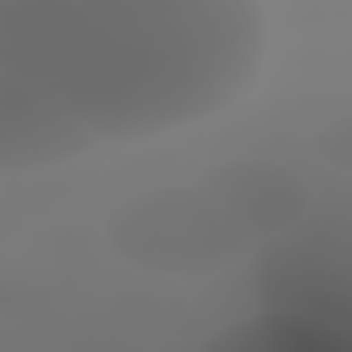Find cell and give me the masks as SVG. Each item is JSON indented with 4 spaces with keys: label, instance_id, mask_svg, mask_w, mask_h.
<instances>
[{
    "label": "cell",
    "instance_id": "cell-1",
    "mask_svg": "<svg viewBox=\"0 0 352 352\" xmlns=\"http://www.w3.org/2000/svg\"><path fill=\"white\" fill-rule=\"evenodd\" d=\"M264 66V0H0V176L198 132Z\"/></svg>",
    "mask_w": 352,
    "mask_h": 352
},
{
    "label": "cell",
    "instance_id": "cell-2",
    "mask_svg": "<svg viewBox=\"0 0 352 352\" xmlns=\"http://www.w3.org/2000/svg\"><path fill=\"white\" fill-rule=\"evenodd\" d=\"M308 214V182L280 160H226L187 182L126 192L104 214V248L132 275H226Z\"/></svg>",
    "mask_w": 352,
    "mask_h": 352
},
{
    "label": "cell",
    "instance_id": "cell-3",
    "mask_svg": "<svg viewBox=\"0 0 352 352\" xmlns=\"http://www.w3.org/2000/svg\"><path fill=\"white\" fill-rule=\"evenodd\" d=\"M198 352H346V341L308 314L270 308V314H248V319L220 324Z\"/></svg>",
    "mask_w": 352,
    "mask_h": 352
},
{
    "label": "cell",
    "instance_id": "cell-4",
    "mask_svg": "<svg viewBox=\"0 0 352 352\" xmlns=\"http://www.w3.org/2000/svg\"><path fill=\"white\" fill-rule=\"evenodd\" d=\"M314 160H319L324 170H336V176H352V110L319 121V132H314Z\"/></svg>",
    "mask_w": 352,
    "mask_h": 352
}]
</instances>
